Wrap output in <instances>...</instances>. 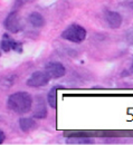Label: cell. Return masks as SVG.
<instances>
[{"mask_svg":"<svg viewBox=\"0 0 133 145\" xmlns=\"http://www.w3.org/2000/svg\"><path fill=\"white\" fill-rule=\"evenodd\" d=\"M1 49L6 53H8L10 50H16L18 53H21L22 45H21V42H18V41L14 40L12 38H10L8 35H5L2 38V41H1Z\"/></svg>","mask_w":133,"mask_h":145,"instance_id":"6","label":"cell"},{"mask_svg":"<svg viewBox=\"0 0 133 145\" xmlns=\"http://www.w3.org/2000/svg\"><path fill=\"white\" fill-rule=\"evenodd\" d=\"M47 116V108L45 105V101L41 97H37L36 98V108L34 112V117L35 118H45Z\"/></svg>","mask_w":133,"mask_h":145,"instance_id":"8","label":"cell"},{"mask_svg":"<svg viewBox=\"0 0 133 145\" xmlns=\"http://www.w3.org/2000/svg\"><path fill=\"white\" fill-rule=\"evenodd\" d=\"M50 80V76L45 72H35L30 75V77L27 80V86L29 87H34V88H38V87H44L46 86Z\"/></svg>","mask_w":133,"mask_h":145,"instance_id":"4","label":"cell"},{"mask_svg":"<svg viewBox=\"0 0 133 145\" xmlns=\"http://www.w3.org/2000/svg\"><path fill=\"white\" fill-rule=\"evenodd\" d=\"M87 36V31L85 28H83L82 26L77 25V24H72L69 25L63 33H62V37L68 41L72 42H76L79 44L82 41L85 40V38Z\"/></svg>","mask_w":133,"mask_h":145,"instance_id":"2","label":"cell"},{"mask_svg":"<svg viewBox=\"0 0 133 145\" xmlns=\"http://www.w3.org/2000/svg\"><path fill=\"white\" fill-rule=\"evenodd\" d=\"M19 126L20 129L24 131V132H29L30 129H33L34 127L36 126V123L33 118H29V117H24V118H20L19 120Z\"/></svg>","mask_w":133,"mask_h":145,"instance_id":"10","label":"cell"},{"mask_svg":"<svg viewBox=\"0 0 133 145\" xmlns=\"http://www.w3.org/2000/svg\"><path fill=\"white\" fill-rule=\"evenodd\" d=\"M3 27L6 28V30L14 34L19 33L24 29V25L17 11H12L6 17V19L3 20Z\"/></svg>","mask_w":133,"mask_h":145,"instance_id":"3","label":"cell"},{"mask_svg":"<svg viewBox=\"0 0 133 145\" xmlns=\"http://www.w3.org/2000/svg\"><path fill=\"white\" fill-rule=\"evenodd\" d=\"M67 143L69 144H88V143H92L91 138H85V137H76V138H68L67 140Z\"/></svg>","mask_w":133,"mask_h":145,"instance_id":"12","label":"cell"},{"mask_svg":"<svg viewBox=\"0 0 133 145\" xmlns=\"http://www.w3.org/2000/svg\"><path fill=\"white\" fill-rule=\"evenodd\" d=\"M8 107L15 113L18 114H26L30 112L33 107V98L29 93L26 91H18L14 93L8 97Z\"/></svg>","mask_w":133,"mask_h":145,"instance_id":"1","label":"cell"},{"mask_svg":"<svg viewBox=\"0 0 133 145\" xmlns=\"http://www.w3.org/2000/svg\"><path fill=\"white\" fill-rule=\"evenodd\" d=\"M132 69H133V64H132Z\"/></svg>","mask_w":133,"mask_h":145,"instance_id":"14","label":"cell"},{"mask_svg":"<svg viewBox=\"0 0 133 145\" xmlns=\"http://www.w3.org/2000/svg\"><path fill=\"white\" fill-rule=\"evenodd\" d=\"M58 88H60V86H54L53 88H50L47 95V102L52 108L57 107V89Z\"/></svg>","mask_w":133,"mask_h":145,"instance_id":"11","label":"cell"},{"mask_svg":"<svg viewBox=\"0 0 133 145\" xmlns=\"http://www.w3.org/2000/svg\"><path fill=\"white\" fill-rule=\"evenodd\" d=\"M105 20L109 25L110 28H113L116 29L121 26L122 24V17L119 12H115V11H106L105 14Z\"/></svg>","mask_w":133,"mask_h":145,"instance_id":"7","label":"cell"},{"mask_svg":"<svg viewBox=\"0 0 133 145\" xmlns=\"http://www.w3.org/2000/svg\"><path fill=\"white\" fill-rule=\"evenodd\" d=\"M5 140H6V135H5V133L0 129V144H2V143L5 142Z\"/></svg>","mask_w":133,"mask_h":145,"instance_id":"13","label":"cell"},{"mask_svg":"<svg viewBox=\"0 0 133 145\" xmlns=\"http://www.w3.org/2000/svg\"><path fill=\"white\" fill-rule=\"evenodd\" d=\"M45 71L50 76V78H54V79L60 78L66 74V69H65L64 65L60 64V63H57V61L48 63L45 66Z\"/></svg>","mask_w":133,"mask_h":145,"instance_id":"5","label":"cell"},{"mask_svg":"<svg viewBox=\"0 0 133 145\" xmlns=\"http://www.w3.org/2000/svg\"><path fill=\"white\" fill-rule=\"evenodd\" d=\"M28 21L33 27H36V28L44 27L45 25V18L39 12H31L28 17Z\"/></svg>","mask_w":133,"mask_h":145,"instance_id":"9","label":"cell"}]
</instances>
